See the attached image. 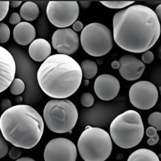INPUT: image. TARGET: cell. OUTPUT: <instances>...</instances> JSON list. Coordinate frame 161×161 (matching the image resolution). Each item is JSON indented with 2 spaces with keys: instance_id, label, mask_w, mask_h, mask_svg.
<instances>
[{
  "instance_id": "cell-1",
  "label": "cell",
  "mask_w": 161,
  "mask_h": 161,
  "mask_svg": "<svg viewBox=\"0 0 161 161\" xmlns=\"http://www.w3.org/2000/svg\"><path fill=\"white\" fill-rule=\"evenodd\" d=\"M161 24L151 8L134 4L115 14L113 37L115 43L129 52L148 51L161 36Z\"/></svg>"
},
{
  "instance_id": "cell-2",
  "label": "cell",
  "mask_w": 161,
  "mask_h": 161,
  "mask_svg": "<svg viewBox=\"0 0 161 161\" xmlns=\"http://www.w3.org/2000/svg\"><path fill=\"white\" fill-rule=\"evenodd\" d=\"M40 89L53 99H66L80 87L82 73L80 64L72 57L63 54L50 56L37 71Z\"/></svg>"
},
{
  "instance_id": "cell-3",
  "label": "cell",
  "mask_w": 161,
  "mask_h": 161,
  "mask_svg": "<svg viewBox=\"0 0 161 161\" xmlns=\"http://www.w3.org/2000/svg\"><path fill=\"white\" fill-rule=\"evenodd\" d=\"M0 130L4 138L14 146L29 149L39 142L44 122L40 114L31 106L17 105L3 113Z\"/></svg>"
},
{
  "instance_id": "cell-4",
  "label": "cell",
  "mask_w": 161,
  "mask_h": 161,
  "mask_svg": "<svg viewBox=\"0 0 161 161\" xmlns=\"http://www.w3.org/2000/svg\"><path fill=\"white\" fill-rule=\"evenodd\" d=\"M110 133L113 141L120 147L130 149L136 146L144 133L141 115L133 110L121 114L112 121Z\"/></svg>"
},
{
  "instance_id": "cell-5",
  "label": "cell",
  "mask_w": 161,
  "mask_h": 161,
  "mask_svg": "<svg viewBox=\"0 0 161 161\" xmlns=\"http://www.w3.org/2000/svg\"><path fill=\"white\" fill-rule=\"evenodd\" d=\"M110 135L98 127L87 126L78 141V149L84 161H105L112 151Z\"/></svg>"
},
{
  "instance_id": "cell-6",
  "label": "cell",
  "mask_w": 161,
  "mask_h": 161,
  "mask_svg": "<svg viewBox=\"0 0 161 161\" xmlns=\"http://www.w3.org/2000/svg\"><path fill=\"white\" fill-rule=\"evenodd\" d=\"M43 114L48 128L56 133L71 131L78 120V112L75 105L68 99L48 102Z\"/></svg>"
},
{
  "instance_id": "cell-7",
  "label": "cell",
  "mask_w": 161,
  "mask_h": 161,
  "mask_svg": "<svg viewBox=\"0 0 161 161\" xmlns=\"http://www.w3.org/2000/svg\"><path fill=\"white\" fill-rule=\"evenodd\" d=\"M81 46L89 55L99 57L107 54L114 46L110 30L105 25L93 22L84 27L80 36Z\"/></svg>"
},
{
  "instance_id": "cell-8",
  "label": "cell",
  "mask_w": 161,
  "mask_h": 161,
  "mask_svg": "<svg viewBox=\"0 0 161 161\" xmlns=\"http://www.w3.org/2000/svg\"><path fill=\"white\" fill-rule=\"evenodd\" d=\"M46 12L52 25L64 29L77 20L80 14V6L77 1H49Z\"/></svg>"
},
{
  "instance_id": "cell-9",
  "label": "cell",
  "mask_w": 161,
  "mask_h": 161,
  "mask_svg": "<svg viewBox=\"0 0 161 161\" xmlns=\"http://www.w3.org/2000/svg\"><path fill=\"white\" fill-rule=\"evenodd\" d=\"M159 92L156 86L151 82L141 80L133 84L129 91L131 103L136 108L149 110L157 103Z\"/></svg>"
},
{
  "instance_id": "cell-10",
  "label": "cell",
  "mask_w": 161,
  "mask_h": 161,
  "mask_svg": "<svg viewBox=\"0 0 161 161\" xmlns=\"http://www.w3.org/2000/svg\"><path fill=\"white\" fill-rule=\"evenodd\" d=\"M77 156V149L74 142L64 138L50 140L43 153L45 161H76Z\"/></svg>"
},
{
  "instance_id": "cell-11",
  "label": "cell",
  "mask_w": 161,
  "mask_h": 161,
  "mask_svg": "<svg viewBox=\"0 0 161 161\" xmlns=\"http://www.w3.org/2000/svg\"><path fill=\"white\" fill-rule=\"evenodd\" d=\"M52 46L60 54H74L80 47V39L76 32L70 28L57 30L52 35Z\"/></svg>"
},
{
  "instance_id": "cell-12",
  "label": "cell",
  "mask_w": 161,
  "mask_h": 161,
  "mask_svg": "<svg viewBox=\"0 0 161 161\" xmlns=\"http://www.w3.org/2000/svg\"><path fill=\"white\" fill-rule=\"evenodd\" d=\"M94 89L96 96L101 100L111 101L119 94L120 84L115 76L108 74H103L96 79Z\"/></svg>"
},
{
  "instance_id": "cell-13",
  "label": "cell",
  "mask_w": 161,
  "mask_h": 161,
  "mask_svg": "<svg viewBox=\"0 0 161 161\" xmlns=\"http://www.w3.org/2000/svg\"><path fill=\"white\" fill-rule=\"evenodd\" d=\"M16 61L11 53L0 46V93L6 90L15 79Z\"/></svg>"
},
{
  "instance_id": "cell-14",
  "label": "cell",
  "mask_w": 161,
  "mask_h": 161,
  "mask_svg": "<svg viewBox=\"0 0 161 161\" xmlns=\"http://www.w3.org/2000/svg\"><path fill=\"white\" fill-rule=\"evenodd\" d=\"M119 63V73L125 80H138L145 70L144 63L134 55H125L121 57Z\"/></svg>"
},
{
  "instance_id": "cell-15",
  "label": "cell",
  "mask_w": 161,
  "mask_h": 161,
  "mask_svg": "<svg viewBox=\"0 0 161 161\" xmlns=\"http://www.w3.org/2000/svg\"><path fill=\"white\" fill-rule=\"evenodd\" d=\"M13 38L20 45H27L31 43L36 37L35 27L28 22H21L13 29Z\"/></svg>"
},
{
  "instance_id": "cell-16",
  "label": "cell",
  "mask_w": 161,
  "mask_h": 161,
  "mask_svg": "<svg viewBox=\"0 0 161 161\" xmlns=\"http://www.w3.org/2000/svg\"><path fill=\"white\" fill-rule=\"evenodd\" d=\"M51 53L52 47L50 43L42 38L35 39L29 47V56L35 61H44L50 56Z\"/></svg>"
},
{
  "instance_id": "cell-17",
  "label": "cell",
  "mask_w": 161,
  "mask_h": 161,
  "mask_svg": "<svg viewBox=\"0 0 161 161\" xmlns=\"http://www.w3.org/2000/svg\"><path fill=\"white\" fill-rule=\"evenodd\" d=\"M39 14V8L34 2L26 1L20 8V17L26 21L35 20L37 19Z\"/></svg>"
},
{
  "instance_id": "cell-18",
  "label": "cell",
  "mask_w": 161,
  "mask_h": 161,
  "mask_svg": "<svg viewBox=\"0 0 161 161\" xmlns=\"http://www.w3.org/2000/svg\"><path fill=\"white\" fill-rule=\"evenodd\" d=\"M127 161H160L158 155L153 151L142 148L133 152Z\"/></svg>"
},
{
  "instance_id": "cell-19",
  "label": "cell",
  "mask_w": 161,
  "mask_h": 161,
  "mask_svg": "<svg viewBox=\"0 0 161 161\" xmlns=\"http://www.w3.org/2000/svg\"><path fill=\"white\" fill-rule=\"evenodd\" d=\"M80 68L82 73V76L86 80L93 78L97 73L98 67L97 63L91 60H85L81 62Z\"/></svg>"
},
{
  "instance_id": "cell-20",
  "label": "cell",
  "mask_w": 161,
  "mask_h": 161,
  "mask_svg": "<svg viewBox=\"0 0 161 161\" xmlns=\"http://www.w3.org/2000/svg\"><path fill=\"white\" fill-rule=\"evenodd\" d=\"M24 82L19 78H15L10 86V92L13 95H20L25 90Z\"/></svg>"
},
{
  "instance_id": "cell-21",
  "label": "cell",
  "mask_w": 161,
  "mask_h": 161,
  "mask_svg": "<svg viewBox=\"0 0 161 161\" xmlns=\"http://www.w3.org/2000/svg\"><path fill=\"white\" fill-rule=\"evenodd\" d=\"M148 124L158 131H161V113L159 112H155L152 113L148 117Z\"/></svg>"
},
{
  "instance_id": "cell-22",
  "label": "cell",
  "mask_w": 161,
  "mask_h": 161,
  "mask_svg": "<svg viewBox=\"0 0 161 161\" xmlns=\"http://www.w3.org/2000/svg\"><path fill=\"white\" fill-rule=\"evenodd\" d=\"M135 1H101V3L110 9H123L132 4Z\"/></svg>"
},
{
  "instance_id": "cell-23",
  "label": "cell",
  "mask_w": 161,
  "mask_h": 161,
  "mask_svg": "<svg viewBox=\"0 0 161 161\" xmlns=\"http://www.w3.org/2000/svg\"><path fill=\"white\" fill-rule=\"evenodd\" d=\"M11 31L9 27L4 22H0V43H6L10 37Z\"/></svg>"
},
{
  "instance_id": "cell-24",
  "label": "cell",
  "mask_w": 161,
  "mask_h": 161,
  "mask_svg": "<svg viewBox=\"0 0 161 161\" xmlns=\"http://www.w3.org/2000/svg\"><path fill=\"white\" fill-rule=\"evenodd\" d=\"M80 102L81 105L85 107H90L94 103V98L93 95L90 92H84L80 96Z\"/></svg>"
},
{
  "instance_id": "cell-25",
  "label": "cell",
  "mask_w": 161,
  "mask_h": 161,
  "mask_svg": "<svg viewBox=\"0 0 161 161\" xmlns=\"http://www.w3.org/2000/svg\"><path fill=\"white\" fill-rule=\"evenodd\" d=\"M2 133H0V159L6 156L9 151L8 145Z\"/></svg>"
},
{
  "instance_id": "cell-26",
  "label": "cell",
  "mask_w": 161,
  "mask_h": 161,
  "mask_svg": "<svg viewBox=\"0 0 161 161\" xmlns=\"http://www.w3.org/2000/svg\"><path fill=\"white\" fill-rule=\"evenodd\" d=\"M9 8V1H0V22L7 16Z\"/></svg>"
},
{
  "instance_id": "cell-27",
  "label": "cell",
  "mask_w": 161,
  "mask_h": 161,
  "mask_svg": "<svg viewBox=\"0 0 161 161\" xmlns=\"http://www.w3.org/2000/svg\"><path fill=\"white\" fill-rule=\"evenodd\" d=\"M154 60V55L150 50L144 52L141 55V60L143 63L149 64L152 63Z\"/></svg>"
},
{
  "instance_id": "cell-28",
  "label": "cell",
  "mask_w": 161,
  "mask_h": 161,
  "mask_svg": "<svg viewBox=\"0 0 161 161\" xmlns=\"http://www.w3.org/2000/svg\"><path fill=\"white\" fill-rule=\"evenodd\" d=\"M22 154V151L19 147H13L9 151V156L13 160H18L19 159Z\"/></svg>"
},
{
  "instance_id": "cell-29",
  "label": "cell",
  "mask_w": 161,
  "mask_h": 161,
  "mask_svg": "<svg viewBox=\"0 0 161 161\" xmlns=\"http://www.w3.org/2000/svg\"><path fill=\"white\" fill-rule=\"evenodd\" d=\"M21 21V17H20V14L18 13H13L9 19V22L11 24V25H18V24H19Z\"/></svg>"
},
{
  "instance_id": "cell-30",
  "label": "cell",
  "mask_w": 161,
  "mask_h": 161,
  "mask_svg": "<svg viewBox=\"0 0 161 161\" xmlns=\"http://www.w3.org/2000/svg\"><path fill=\"white\" fill-rule=\"evenodd\" d=\"M12 103H11V102L9 99H3L1 102V105H0V107H1V110L4 112L6 110H7L8 109L10 108L11 107H12L11 106Z\"/></svg>"
},
{
  "instance_id": "cell-31",
  "label": "cell",
  "mask_w": 161,
  "mask_h": 161,
  "mask_svg": "<svg viewBox=\"0 0 161 161\" xmlns=\"http://www.w3.org/2000/svg\"><path fill=\"white\" fill-rule=\"evenodd\" d=\"M146 133L147 136L149 137V138H154L156 136L158 135V130L153 127V126H149L147 128L146 131Z\"/></svg>"
},
{
  "instance_id": "cell-32",
  "label": "cell",
  "mask_w": 161,
  "mask_h": 161,
  "mask_svg": "<svg viewBox=\"0 0 161 161\" xmlns=\"http://www.w3.org/2000/svg\"><path fill=\"white\" fill-rule=\"evenodd\" d=\"M73 29L75 32H80L83 30L84 25L80 20H76L73 24Z\"/></svg>"
},
{
  "instance_id": "cell-33",
  "label": "cell",
  "mask_w": 161,
  "mask_h": 161,
  "mask_svg": "<svg viewBox=\"0 0 161 161\" xmlns=\"http://www.w3.org/2000/svg\"><path fill=\"white\" fill-rule=\"evenodd\" d=\"M159 136L158 135V136H156L154 138H149L147 141V143L149 146H154V145H156L159 142Z\"/></svg>"
},
{
  "instance_id": "cell-34",
  "label": "cell",
  "mask_w": 161,
  "mask_h": 161,
  "mask_svg": "<svg viewBox=\"0 0 161 161\" xmlns=\"http://www.w3.org/2000/svg\"><path fill=\"white\" fill-rule=\"evenodd\" d=\"M154 12H155V13H156V16L158 17V20L159 21V23H160V24L161 25V4H159L156 7Z\"/></svg>"
},
{
  "instance_id": "cell-35",
  "label": "cell",
  "mask_w": 161,
  "mask_h": 161,
  "mask_svg": "<svg viewBox=\"0 0 161 161\" xmlns=\"http://www.w3.org/2000/svg\"><path fill=\"white\" fill-rule=\"evenodd\" d=\"M79 3L80 4V6L83 8V9H87L88 8L91 4V1H79Z\"/></svg>"
},
{
  "instance_id": "cell-36",
  "label": "cell",
  "mask_w": 161,
  "mask_h": 161,
  "mask_svg": "<svg viewBox=\"0 0 161 161\" xmlns=\"http://www.w3.org/2000/svg\"><path fill=\"white\" fill-rule=\"evenodd\" d=\"M21 4H22V1H9V6L13 8H18Z\"/></svg>"
},
{
  "instance_id": "cell-37",
  "label": "cell",
  "mask_w": 161,
  "mask_h": 161,
  "mask_svg": "<svg viewBox=\"0 0 161 161\" xmlns=\"http://www.w3.org/2000/svg\"><path fill=\"white\" fill-rule=\"evenodd\" d=\"M111 66L114 69H119L120 68V63L119 61L115 60L112 62Z\"/></svg>"
},
{
  "instance_id": "cell-38",
  "label": "cell",
  "mask_w": 161,
  "mask_h": 161,
  "mask_svg": "<svg viewBox=\"0 0 161 161\" xmlns=\"http://www.w3.org/2000/svg\"><path fill=\"white\" fill-rule=\"evenodd\" d=\"M16 161H36L34 159H33L32 158H28V157H24V158H21L18 159V160Z\"/></svg>"
},
{
  "instance_id": "cell-39",
  "label": "cell",
  "mask_w": 161,
  "mask_h": 161,
  "mask_svg": "<svg viewBox=\"0 0 161 161\" xmlns=\"http://www.w3.org/2000/svg\"><path fill=\"white\" fill-rule=\"evenodd\" d=\"M158 56H159V58L161 60V45L158 48Z\"/></svg>"
},
{
  "instance_id": "cell-40",
  "label": "cell",
  "mask_w": 161,
  "mask_h": 161,
  "mask_svg": "<svg viewBox=\"0 0 161 161\" xmlns=\"http://www.w3.org/2000/svg\"><path fill=\"white\" fill-rule=\"evenodd\" d=\"M16 101H17L18 102H20L21 101H22V97H17V98L16 99Z\"/></svg>"
},
{
  "instance_id": "cell-41",
  "label": "cell",
  "mask_w": 161,
  "mask_h": 161,
  "mask_svg": "<svg viewBox=\"0 0 161 161\" xmlns=\"http://www.w3.org/2000/svg\"><path fill=\"white\" fill-rule=\"evenodd\" d=\"M159 89H160V91H161V86H160V87H159Z\"/></svg>"
}]
</instances>
